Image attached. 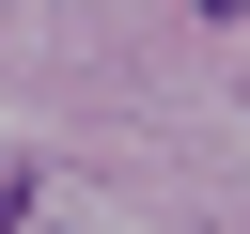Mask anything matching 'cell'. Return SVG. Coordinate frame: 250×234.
I'll use <instances>...</instances> for the list:
<instances>
[{"mask_svg": "<svg viewBox=\"0 0 250 234\" xmlns=\"http://www.w3.org/2000/svg\"><path fill=\"white\" fill-rule=\"evenodd\" d=\"M219 16H250V0H219Z\"/></svg>", "mask_w": 250, "mask_h": 234, "instance_id": "1", "label": "cell"}]
</instances>
